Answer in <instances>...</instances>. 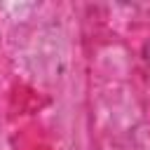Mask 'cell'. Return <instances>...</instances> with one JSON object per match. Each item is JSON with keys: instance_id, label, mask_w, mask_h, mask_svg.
<instances>
[]
</instances>
